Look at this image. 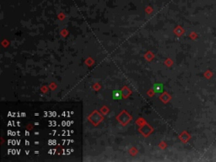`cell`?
<instances>
[{
	"label": "cell",
	"mask_w": 216,
	"mask_h": 162,
	"mask_svg": "<svg viewBox=\"0 0 216 162\" xmlns=\"http://www.w3.org/2000/svg\"><path fill=\"white\" fill-rule=\"evenodd\" d=\"M122 97V91H112V99L113 100H121Z\"/></svg>",
	"instance_id": "7a4b0ae2"
},
{
	"label": "cell",
	"mask_w": 216,
	"mask_h": 162,
	"mask_svg": "<svg viewBox=\"0 0 216 162\" xmlns=\"http://www.w3.org/2000/svg\"><path fill=\"white\" fill-rule=\"evenodd\" d=\"M163 88H164V86H163L162 84L157 83L154 84L152 89H153L154 92H155V93H161V92L163 91V90H164Z\"/></svg>",
	"instance_id": "6da1fadb"
}]
</instances>
